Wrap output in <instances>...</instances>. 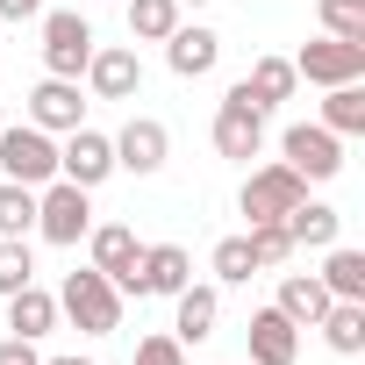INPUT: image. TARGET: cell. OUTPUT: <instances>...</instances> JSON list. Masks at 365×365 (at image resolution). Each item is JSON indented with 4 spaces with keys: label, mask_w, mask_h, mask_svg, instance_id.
<instances>
[{
    "label": "cell",
    "mask_w": 365,
    "mask_h": 365,
    "mask_svg": "<svg viewBox=\"0 0 365 365\" xmlns=\"http://www.w3.org/2000/svg\"><path fill=\"white\" fill-rule=\"evenodd\" d=\"M58 322H72L79 336H115V329H122V294H115V279L93 272V265L65 272V287H58Z\"/></svg>",
    "instance_id": "cell-1"
},
{
    "label": "cell",
    "mask_w": 365,
    "mask_h": 365,
    "mask_svg": "<svg viewBox=\"0 0 365 365\" xmlns=\"http://www.w3.org/2000/svg\"><path fill=\"white\" fill-rule=\"evenodd\" d=\"M86 230H93V194H86V187H72V179L36 187V237H43V244L72 251V244H86Z\"/></svg>",
    "instance_id": "cell-2"
},
{
    "label": "cell",
    "mask_w": 365,
    "mask_h": 365,
    "mask_svg": "<svg viewBox=\"0 0 365 365\" xmlns=\"http://www.w3.org/2000/svg\"><path fill=\"white\" fill-rule=\"evenodd\" d=\"M0 179H15V187H51L58 179V136L36 129V122L0 129Z\"/></svg>",
    "instance_id": "cell-3"
},
{
    "label": "cell",
    "mask_w": 365,
    "mask_h": 365,
    "mask_svg": "<svg viewBox=\"0 0 365 365\" xmlns=\"http://www.w3.org/2000/svg\"><path fill=\"white\" fill-rule=\"evenodd\" d=\"M301 201H308V179H301L287 158H279V165H258V172L244 179V194H237L244 222H287Z\"/></svg>",
    "instance_id": "cell-4"
},
{
    "label": "cell",
    "mask_w": 365,
    "mask_h": 365,
    "mask_svg": "<svg viewBox=\"0 0 365 365\" xmlns=\"http://www.w3.org/2000/svg\"><path fill=\"white\" fill-rule=\"evenodd\" d=\"M93 22L86 15H72V8H43V72L51 79H79L86 72V58H93Z\"/></svg>",
    "instance_id": "cell-5"
},
{
    "label": "cell",
    "mask_w": 365,
    "mask_h": 365,
    "mask_svg": "<svg viewBox=\"0 0 365 365\" xmlns=\"http://www.w3.org/2000/svg\"><path fill=\"white\" fill-rule=\"evenodd\" d=\"M86 251H93V272L115 279V294H143V244H136L129 222H93Z\"/></svg>",
    "instance_id": "cell-6"
},
{
    "label": "cell",
    "mask_w": 365,
    "mask_h": 365,
    "mask_svg": "<svg viewBox=\"0 0 365 365\" xmlns=\"http://www.w3.org/2000/svg\"><path fill=\"white\" fill-rule=\"evenodd\" d=\"M108 143H115V172H136V179L165 172V158H172V129H165L158 115H129Z\"/></svg>",
    "instance_id": "cell-7"
},
{
    "label": "cell",
    "mask_w": 365,
    "mask_h": 365,
    "mask_svg": "<svg viewBox=\"0 0 365 365\" xmlns=\"http://www.w3.org/2000/svg\"><path fill=\"white\" fill-rule=\"evenodd\" d=\"M294 72L308 86H344V79H365V43H344V36H315L294 51Z\"/></svg>",
    "instance_id": "cell-8"
},
{
    "label": "cell",
    "mask_w": 365,
    "mask_h": 365,
    "mask_svg": "<svg viewBox=\"0 0 365 365\" xmlns=\"http://www.w3.org/2000/svg\"><path fill=\"white\" fill-rule=\"evenodd\" d=\"M279 158L301 172V179H336L344 172V136H329L322 122H294L279 136Z\"/></svg>",
    "instance_id": "cell-9"
},
{
    "label": "cell",
    "mask_w": 365,
    "mask_h": 365,
    "mask_svg": "<svg viewBox=\"0 0 365 365\" xmlns=\"http://www.w3.org/2000/svg\"><path fill=\"white\" fill-rule=\"evenodd\" d=\"M108 172H115V143H108L101 129H86V122H79V129H65V143H58V179H72V187H86V194H93Z\"/></svg>",
    "instance_id": "cell-10"
},
{
    "label": "cell",
    "mask_w": 365,
    "mask_h": 365,
    "mask_svg": "<svg viewBox=\"0 0 365 365\" xmlns=\"http://www.w3.org/2000/svg\"><path fill=\"white\" fill-rule=\"evenodd\" d=\"M86 93L93 101H136V86H143V65H136V51L129 43H93V58H86Z\"/></svg>",
    "instance_id": "cell-11"
},
{
    "label": "cell",
    "mask_w": 365,
    "mask_h": 365,
    "mask_svg": "<svg viewBox=\"0 0 365 365\" xmlns=\"http://www.w3.org/2000/svg\"><path fill=\"white\" fill-rule=\"evenodd\" d=\"M215 150H222V158H237V165H251V158L265 150V115H258L237 86H230V93H222V108H215Z\"/></svg>",
    "instance_id": "cell-12"
},
{
    "label": "cell",
    "mask_w": 365,
    "mask_h": 365,
    "mask_svg": "<svg viewBox=\"0 0 365 365\" xmlns=\"http://www.w3.org/2000/svg\"><path fill=\"white\" fill-rule=\"evenodd\" d=\"M29 122L51 129V136L79 129V122H86V93H79V79H51V72H43V86L29 93Z\"/></svg>",
    "instance_id": "cell-13"
},
{
    "label": "cell",
    "mask_w": 365,
    "mask_h": 365,
    "mask_svg": "<svg viewBox=\"0 0 365 365\" xmlns=\"http://www.w3.org/2000/svg\"><path fill=\"white\" fill-rule=\"evenodd\" d=\"M165 65H172L179 79H208V72L222 65V36L201 29V22H179V29L165 36Z\"/></svg>",
    "instance_id": "cell-14"
},
{
    "label": "cell",
    "mask_w": 365,
    "mask_h": 365,
    "mask_svg": "<svg viewBox=\"0 0 365 365\" xmlns=\"http://www.w3.org/2000/svg\"><path fill=\"white\" fill-rule=\"evenodd\" d=\"M244 344H251V365H294L301 358V329L279 315V308H258L244 322Z\"/></svg>",
    "instance_id": "cell-15"
},
{
    "label": "cell",
    "mask_w": 365,
    "mask_h": 365,
    "mask_svg": "<svg viewBox=\"0 0 365 365\" xmlns=\"http://www.w3.org/2000/svg\"><path fill=\"white\" fill-rule=\"evenodd\" d=\"M294 86H301V72H294V58H258L244 79H237V93L258 108V115H272L279 101H294Z\"/></svg>",
    "instance_id": "cell-16"
},
{
    "label": "cell",
    "mask_w": 365,
    "mask_h": 365,
    "mask_svg": "<svg viewBox=\"0 0 365 365\" xmlns=\"http://www.w3.org/2000/svg\"><path fill=\"white\" fill-rule=\"evenodd\" d=\"M51 329H58V294H51V287H36V279H29V287H15V294H8V336L43 344Z\"/></svg>",
    "instance_id": "cell-17"
},
{
    "label": "cell",
    "mask_w": 365,
    "mask_h": 365,
    "mask_svg": "<svg viewBox=\"0 0 365 365\" xmlns=\"http://www.w3.org/2000/svg\"><path fill=\"white\" fill-rule=\"evenodd\" d=\"M215 315H222V294H215V287H194V279H187V287L172 294V336H179V344L215 336Z\"/></svg>",
    "instance_id": "cell-18"
},
{
    "label": "cell",
    "mask_w": 365,
    "mask_h": 365,
    "mask_svg": "<svg viewBox=\"0 0 365 365\" xmlns=\"http://www.w3.org/2000/svg\"><path fill=\"white\" fill-rule=\"evenodd\" d=\"M272 308H279V315H287L294 329H315V322H322V308H329V287H322L315 272H287V279H279V301H272Z\"/></svg>",
    "instance_id": "cell-19"
},
{
    "label": "cell",
    "mask_w": 365,
    "mask_h": 365,
    "mask_svg": "<svg viewBox=\"0 0 365 365\" xmlns=\"http://www.w3.org/2000/svg\"><path fill=\"white\" fill-rule=\"evenodd\" d=\"M287 237H294V251H329V244L344 237V215H336L329 201H301V208L287 215Z\"/></svg>",
    "instance_id": "cell-20"
},
{
    "label": "cell",
    "mask_w": 365,
    "mask_h": 365,
    "mask_svg": "<svg viewBox=\"0 0 365 365\" xmlns=\"http://www.w3.org/2000/svg\"><path fill=\"white\" fill-rule=\"evenodd\" d=\"M187 279H194V258L179 251V244H143V294H165L172 301Z\"/></svg>",
    "instance_id": "cell-21"
},
{
    "label": "cell",
    "mask_w": 365,
    "mask_h": 365,
    "mask_svg": "<svg viewBox=\"0 0 365 365\" xmlns=\"http://www.w3.org/2000/svg\"><path fill=\"white\" fill-rule=\"evenodd\" d=\"M315 329H322V344H329L336 358H358V351H365V301H329Z\"/></svg>",
    "instance_id": "cell-22"
},
{
    "label": "cell",
    "mask_w": 365,
    "mask_h": 365,
    "mask_svg": "<svg viewBox=\"0 0 365 365\" xmlns=\"http://www.w3.org/2000/svg\"><path fill=\"white\" fill-rule=\"evenodd\" d=\"M322 129H329V136H365V86H358V79L322 86Z\"/></svg>",
    "instance_id": "cell-23"
},
{
    "label": "cell",
    "mask_w": 365,
    "mask_h": 365,
    "mask_svg": "<svg viewBox=\"0 0 365 365\" xmlns=\"http://www.w3.org/2000/svg\"><path fill=\"white\" fill-rule=\"evenodd\" d=\"M315 279L329 287V301H365V251L329 244V258H322V272H315Z\"/></svg>",
    "instance_id": "cell-24"
},
{
    "label": "cell",
    "mask_w": 365,
    "mask_h": 365,
    "mask_svg": "<svg viewBox=\"0 0 365 365\" xmlns=\"http://www.w3.org/2000/svg\"><path fill=\"white\" fill-rule=\"evenodd\" d=\"M129 8V36L136 43H165L179 29V0H122Z\"/></svg>",
    "instance_id": "cell-25"
},
{
    "label": "cell",
    "mask_w": 365,
    "mask_h": 365,
    "mask_svg": "<svg viewBox=\"0 0 365 365\" xmlns=\"http://www.w3.org/2000/svg\"><path fill=\"white\" fill-rule=\"evenodd\" d=\"M36 230V187L0 179V237H29Z\"/></svg>",
    "instance_id": "cell-26"
},
{
    "label": "cell",
    "mask_w": 365,
    "mask_h": 365,
    "mask_svg": "<svg viewBox=\"0 0 365 365\" xmlns=\"http://www.w3.org/2000/svg\"><path fill=\"white\" fill-rule=\"evenodd\" d=\"M244 237H251V258H258V272H279V265L294 258V237H287V222H251Z\"/></svg>",
    "instance_id": "cell-27"
},
{
    "label": "cell",
    "mask_w": 365,
    "mask_h": 365,
    "mask_svg": "<svg viewBox=\"0 0 365 365\" xmlns=\"http://www.w3.org/2000/svg\"><path fill=\"white\" fill-rule=\"evenodd\" d=\"M315 15H322V36L365 43V0H315Z\"/></svg>",
    "instance_id": "cell-28"
},
{
    "label": "cell",
    "mask_w": 365,
    "mask_h": 365,
    "mask_svg": "<svg viewBox=\"0 0 365 365\" xmlns=\"http://www.w3.org/2000/svg\"><path fill=\"white\" fill-rule=\"evenodd\" d=\"M208 265H215V279H222V287H244V279L258 272V258H251V237H222Z\"/></svg>",
    "instance_id": "cell-29"
},
{
    "label": "cell",
    "mask_w": 365,
    "mask_h": 365,
    "mask_svg": "<svg viewBox=\"0 0 365 365\" xmlns=\"http://www.w3.org/2000/svg\"><path fill=\"white\" fill-rule=\"evenodd\" d=\"M36 279V258H29V244L22 237H0V301H8L15 287H29Z\"/></svg>",
    "instance_id": "cell-30"
},
{
    "label": "cell",
    "mask_w": 365,
    "mask_h": 365,
    "mask_svg": "<svg viewBox=\"0 0 365 365\" xmlns=\"http://www.w3.org/2000/svg\"><path fill=\"white\" fill-rule=\"evenodd\" d=\"M129 365H187V344H179V336H172V329H165V336H143V344H136V358H129Z\"/></svg>",
    "instance_id": "cell-31"
},
{
    "label": "cell",
    "mask_w": 365,
    "mask_h": 365,
    "mask_svg": "<svg viewBox=\"0 0 365 365\" xmlns=\"http://www.w3.org/2000/svg\"><path fill=\"white\" fill-rule=\"evenodd\" d=\"M0 365H43V351L29 336H0Z\"/></svg>",
    "instance_id": "cell-32"
},
{
    "label": "cell",
    "mask_w": 365,
    "mask_h": 365,
    "mask_svg": "<svg viewBox=\"0 0 365 365\" xmlns=\"http://www.w3.org/2000/svg\"><path fill=\"white\" fill-rule=\"evenodd\" d=\"M29 15H43V0H0V22H29Z\"/></svg>",
    "instance_id": "cell-33"
},
{
    "label": "cell",
    "mask_w": 365,
    "mask_h": 365,
    "mask_svg": "<svg viewBox=\"0 0 365 365\" xmlns=\"http://www.w3.org/2000/svg\"><path fill=\"white\" fill-rule=\"evenodd\" d=\"M43 365H93V358H79V351H72V358H43Z\"/></svg>",
    "instance_id": "cell-34"
},
{
    "label": "cell",
    "mask_w": 365,
    "mask_h": 365,
    "mask_svg": "<svg viewBox=\"0 0 365 365\" xmlns=\"http://www.w3.org/2000/svg\"><path fill=\"white\" fill-rule=\"evenodd\" d=\"M179 8H215V0H179Z\"/></svg>",
    "instance_id": "cell-35"
}]
</instances>
